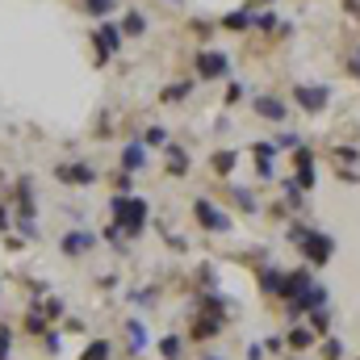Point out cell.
Returning a JSON list of instances; mask_svg holds the SVG:
<instances>
[{"label": "cell", "mask_w": 360, "mask_h": 360, "mask_svg": "<svg viewBox=\"0 0 360 360\" xmlns=\"http://www.w3.org/2000/svg\"><path fill=\"white\" fill-rule=\"evenodd\" d=\"M109 210H113V222H117L126 235H143V226H147V214H151V205H147L143 197H130V193H126V197L117 193Z\"/></svg>", "instance_id": "obj_1"}, {"label": "cell", "mask_w": 360, "mask_h": 360, "mask_svg": "<svg viewBox=\"0 0 360 360\" xmlns=\"http://www.w3.org/2000/svg\"><path fill=\"white\" fill-rule=\"evenodd\" d=\"M193 72H197V80H226L231 59H226V51H218V46H201V51L193 55Z\"/></svg>", "instance_id": "obj_2"}, {"label": "cell", "mask_w": 360, "mask_h": 360, "mask_svg": "<svg viewBox=\"0 0 360 360\" xmlns=\"http://www.w3.org/2000/svg\"><path fill=\"white\" fill-rule=\"evenodd\" d=\"M92 46H96V63H105L109 55H117V51H122V25L101 21V25L92 30Z\"/></svg>", "instance_id": "obj_3"}, {"label": "cell", "mask_w": 360, "mask_h": 360, "mask_svg": "<svg viewBox=\"0 0 360 360\" xmlns=\"http://www.w3.org/2000/svg\"><path fill=\"white\" fill-rule=\"evenodd\" d=\"M92 248H96V235H92L89 226H76V231H68V235L59 239V252H63L68 260H80V256H89Z\"/></svg>", "instance_id": "obj_4"}, {"label": "cell", "mask_w": 360, "mask_h": 360, "mask_svg": "<svg viewBox=\"0 0 360 360\" xmlns=\"http://www.w3.org/2000/svg\"><path fill=\"white\" fill-rule=\"evenodd\" d=\"M297 248H302V256H306L310 264H327V260L335 256V239H331V235H319V231H310Z\"/></svg>", "instance_id": "obj_5"}, {"label": "cell", "mask_w": 360, "mask_h": 360, "mask_svg": "<svg viewBox=\"0 0 360 360\" xmlns=\"http://www.w3.org/2000/svg\"><path fill=\"white\" fill-rule=\"evenodd\" d=\"M293 101L302 105V113H323L327 101H331V92L323 89V84H293Z\"/></svg>", "instance_id": "obj_6"}, {"label": "cell", "mask_w": 360, "mask_h": 360, "mask_svg": "<svg viewBox=\"0 0 360 360\" xmlns=\"http://www.w3.org/2000/svg\"><path fill=\"white\" fill-rule=\"evenodd\" d=\"M55 180L59 184H72V188H89V184H96V168L92 164H59L55 168Z\"/></svg>", "instance_id": "obj_7"}, {"label": "cell", "mask_w": 360, "mask_h": 360, "mask_svg": "<svg viewBox=\"0 0 360 360\" xmlns=\"http://www.w3.org/2000/svg\"><path fill=\"white\" fill-rule=\"evenodd\" d=\"M193 214H197V222H201L205 231H231V218H226L214 201H205V197L193 201Z\"/></svg>", "instance_id": "obj_8"}, {"label": "cell", "mask_w": 360, "mask_h": 360, "mask_svg": "<svg viewBox=\"0 0 360 360\" xmlns=\"http://www.w3.org/2000/svg\"><path fill=\"white\" fill-rule=\"evenodd\" d=\"M252 109H256L260 117H269V122H285V113H289V105H285V101H276V96H256V101H252Z\"/></svg>", "instance_id": "obj_9"}, {"label": "cell", "mask_w": 360, "mask_h": 360, "mask_svg": "<svg viewBox=\"0 0 360 360\" xmlns=\"http://www.w3.org/2000/svg\"><path fill=\"white\" fill-rule=\"evenodd\" d=\"M139 34H147V17H143L139 8L122 13V38H139Z\"/></svg>", "instance_id": "obj_10"}, {"label": "cell", "mask_w": 360, "mask_h": 360, "mask_svg": "<svg viewBox=\"0 0 360 360\" xmlns=\"http://www.w3.org/2000/svg\"><path fill=\"white\" fill-rule=\"evenodd\" d=\"M143 164H147V143H130V147L122 151V168H126V172H139Z\"/></svg>", "instance_id": "obj_11"}, {"label": "cell", "mask_w": 360, "mask_h": 360, "mask_svg": "<svg viewBox=\"0 0 360 360\" xmlns=\"http://www.w3.org/2000/svg\"><path fill=\"white\" fill-rule=\"evenodd\" d=\"M46 327H51V323H46V314H42L38 306H30V310H25V323H21V331H25V335H46Z\"/></svg>", "instance_id": "obj_12"}, {"label": "cell", "mask_w": 360, "mask_h": 360, "mask_svg": "<svg viewBox=\"0 0 360 360\" xmlns=\"http://www.w3.org/2000/svg\"><path fill=\"white\" fill-rule=\"evenodd\" d=\"M222 30H235V34L252 30V13H248V8H235V13H226V17H222Z\"/></svg>", "instance_id": "obj_13"}, {"label": "cell", "mask_w": 360, "mask_h": 360, "mask_svg": "<svg viewBox=\"0 0 360 360\" xmlns=\"http://www.w3.org/2000/svg\"><path fill=\"white\" fill-rule=\"evenodd\" d=\"M126 335H130V352L139 356V352H147V331H143V323L139 319H130L126 323Z\"/></svg>", "instance_id": "obj_14"}, {"label": "cell", "mask_w": 360, "mask_h": 360, "mask_svg": "<svg viewBox=\"0 0 360 360\" xmlns=\"http://www.w3.org/2000/svg\"><path fill=\"white\" fill-rule=\"evenodd\" d=\"M285 344H289L293 352H306V348L314 344V331H306V327H293V331L285 335Z\"/></svg>", "instance_id": "obj_15"}, {"label": "cell", "mask_w": 360, "mask_h": 360, "mask_svg": "<svg viewBox=\"0 0 360 360\" xmlns=\"http://www.w3.org/2000/svg\"><path fill=\"white\" fill-rule=\"evenodd\" d=\"M164 151H168V172H172V176H180V172L188 168V155H184V147H176V143H168Z\"/></svg>", "instance_id": "obj_16"}, {"label": "cell", "mask_w": 360, "mask_h": 360, "mask_svg": "<svg viewBox=\"0 0 360 360\" xmlns=\"http://www.w3.org/2000/svg\"><path fill=\"white\" fill-rule=\"evenodd\" d=\"M84 13L96 17V21H105L109 13H117V0H84Z\"/></svg>", "instance_id": "obj_17"}, {"label": "cell", "mask_w": 360, "mask_h": 360, "mask_svg": "<svg viewBox=\"0 0 360 360\" xmlns=\"http://www.w3.org/2000/svg\"><path fill=\"white\" fill-rule=\"evenodd\" d=\"M109 356H113V344L109 340H92L89 348L80 352V360H109Z\"/></svg>", "instance_id": "obj_18"}, {"label": "cell", "mask_w": 360, "mask_h": 360, "mask_svg": "<svg viewBox=\"0 0 360 360\" xmlns=\"http://www.w3.org/2000/svg\"><path fill=\"white\" fill-rule=\"evenodd\" d=\"M38 310L46 314V323H59V319H68V306H63V297H46Z\"/></svg>", "instance_id": "obj_19"}, {"label": "cell", "mask_w": 360, "mask_h": 360, "mask_svg": "<svg viewBox=\"0 0 360 360\" xmlns=\"http://www.w3.org/2000/svg\"><path fill=\"white\" fill-rule=\"evenodd\" d=\"M160 356H164V360H180V356H184V344H180V335L160 340Z\"/></svg>", "instance_id": "obj_20"}, {"label": "cell", "mask_w": 360, "mask_h": 360, "mask_svg": "<svg viewBox=\"0 0 360 360\" xmlns=\"http://www.w3.org/2000/svg\"><path fill=\"white\" fill-rule=\"evenodd\" d=\"M327 327H331V314H327V306H314V310H310V331H314V335H323Z\"/></svg>", "instance_id": "obj_21"}, {"label": "cell", "mask_w": 360, "mask_h": 360, "mask_svg": "<svg viewBox=\"0 0 360 360\" xmlns=\"http://www.w3.org/2000/svg\"><path fill=\"white\" fill-rule=\"evenodd\" d=\"M218 327H222V319H214V314H210V319H201V323L193 327V340H210Z\"/></svg>", "instance_id": "obj_22"}, {"label": "cell", "mask_w": 360, "mask_h": 360, "mask_svg": "<svg viewBox=\"0 0 360 360\" xmlns=\"http://www.w3.org/2000/svg\"><path fill=\"white\" fill-rule=\"evenodd\" d=\"M42 352H46V356H59V352H63V335H59V331H46V335H42Z\"/></svg>", "instance_id": "obj_23"}, {"label": "cell", "mask_w": 360, "mask_h": 360, "mask_svg": "<svg viewBox=\"0 0 360 360\" xmlns=\"http://www.w3.org/2000/svg\"><path fill=\"white\" fill-rule=\"evenodd\" d=\"M188 92H193V80H180V84H168L164 89V101H184Z\"/></svg>", "instance_id": "obj_24"}, {"label": "cell", "mask_w": 360, "mask_h": 360, "mask_svg": "<svg viewBox=\"0 0 360 360\" xmlns=\"http://www.w3.org/2000/svg\"><path fill=\"white\" fill-rule=\"evenodd\" d=\"M143 143H147V147H168V130H164V126H151V130L143 134Z\"/></svg>", "instance_id": "obj_25"}, {"label": "cell", "mask_w": 360, "mask_h": 360, "mask_svg": "<svg viewBox=\"0 0 360 360\" xmlns=\"http://www.w3.org/2000/svg\"><path fill=\"white\" fill-rule=\"evenodd\" d=\"M281 276H285V272H260V289H264V293H281Z\"/></svg>", "instance_id": "obj_26"}, {"label": "cell", "mask_w": 360, "mask_h": 360, "mask_svg": "<svg viewBox=\"0 0 360 360\" xmlns=\"http://www.w3.org/2000/svg\"><path fill=\"white\" fill-rule=\"evenodd\" d=\"M235 160H239L235 151H218V155H214V172H231V168H235Z\"/></svg>", "instance_id": "obj_27"}, {"label": "cell", "mask_w": 360, "mask_h": 360, "mask_svg": "<svg viewBox=\"0 0 360 360\" xmlns=\"http://www.w3.org/2000/svg\"><path fill=\"white\" fill-rule=\"evenodd\" d=\"M252 25H256V30H272V25H276V13H272V8H264V13H252Z\"/></svg>", "instance_id": "obj_28"}, {"label": "cell", "mask_w": 360, "mask_h": 360, "mask_svg": "<svg viewBox=\"0 0 360 360\" xmlns=\"http://www.w3.org/2000/svg\"><path fill=\"white\" fill-rule=\"evenodd\" d=\"M13 356V327H0V360Z\"/></svg>", "instance_id": "obj_29"}, {"label": "cell", "mask_w": 360, "mask_h": 360, "mask_svg": "<svg viewBox=\"0 0 360 360\" xmlns=\"http://www.w3.org/2000/svg\"><path fill=\"white\" fill-rule=\"evenodd\" d=\"M235 201H239V205H243V210H256V197H252V193H248V188H235Z\"/></svg>", "instance_id": "obj_30"}, {"label": "cell", "mask_w": 360, "mask_h": 360, "mask_svg": "<svg viewBox=\"0 0 360 360\" xmlns=\"http://www.w3.org/2000/svg\"><path fill=\"white\" fill-rule=\"evenodd\" d=\"M113 188H117V193H122V197H126V193H130V188H134V180L126 176V172H117V180H113Z\"/></svg>", "instance_id": "obj_31"}, {"label": "cell", "mask_w": 360, "mask_h": 360, "mask_svg": "<svg viewBox=\"0 0 360 360\" xmlns=\"http://www.w3.org/2000/svg\"><path fill=\"white\" fill-rule=\"evenodd\" d=\"M323 348H327V360H340V356H344V344H340V340H327Z\"/></svg>", "instance_id": "obj_32"}, {"label": "cell", "mask_w": 360, "mask_h": 360, "mask_svg": "<svg viewBox=\"0 0 360 360\" xmlns=\"http://www.w3.org/2000/svg\"><path fill=\"white\" fill-rule=\"evenodd\" d=\"M306 235H310V231H306V226H302V222H293V226H289V243H302V239H306Z\"/></svg>", "instance_id": "obj_33"}, {"label": "cell", "mask_w": 360, "mask_h": 360, "mask_svg": "<svg viewBox=\"0 0 360 360\" xmlns=\"http://www.w3.org/2000/svg\"><path fill=\"white\" fill-rule=\"evenodd\" d=\"M239 96H243V84H239V80H231V84H226V101H239Z\"/></svg>", "instance_id": "obj_34"}, {"label": "cell", "mask_w": 360, "mask_h": 360, "mask_svg": "<svg viewBox=\"0 0 360 360\" xmlns=\"http://www.w3.org/2000/svg\"><path fill=\"white\" fill-rule=\"evenodd\" d=\"M248 360H264V348H260V344H252V348H248Z\"/></svg>", "instance_id": "obj_35"}, {"label": "cell", "mask_w": 360, "mask_h": 360, "mask_svg": "<svg viewBox=\"0 0 360 360\" xmlns=\"http://www.w3.org/2000/svg\"><path fill=\"white\" fill-rule=\"evenodd\" d=\"M8 226H13V222H8V210H4V205H0V235H4V231H8Z\"/></svg>", "instance_id": "obj_36"}, {"label": "cell", "mask_w": 360, "mask_h": 360, "mask_svg": "<svg viewBox=\"0 0 360 360\" xmlns=\"http://www.w3.org/2000/svg\"><path fill=\"white\" fill-rule=\"evenodd\" d=\"M352 72L360 76V46H356V55H352Z\"/></svg>", "instance_id": "obj_37"}, {"label": "cell", "mask_w": 360, "mask_h": 360, "mask_svg": "<svg viewBox=\"0 0 360 360\" xmlns=\"http://www.w3.org/2000/svg\"><path fill=\"white\" fill-rule=\"evenodd\" d=\"M205 360H226V356H214V352H210V356H205Z\"/></svg>", "instance_id": "obj_38"}]
</instances>
